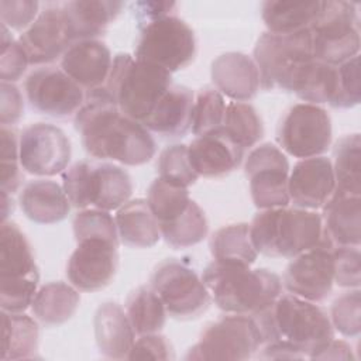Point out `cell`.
<instances>
[{
    "instance_id": "9a60e30c",
    "label": "cell",
    "mask_w": 361,
    "mask_h": 361,
    "mask_svg": "<svg viewBox=\"0 0 361 361\" xmlns=\"http://www.w3.org/2000/svg\"><path fill=\"white\" fill-rule=\"evenodd\" d=\"M21 168L37 176H54L68 168L71 142L66 134L49 123L25 127L18 140Z\"/></svg>"
},
{
    "instance_id": "e0dca14e",
    "label": "cell",
    "mask_w": 361,
    "mask_h": 361,
    "mask_svg": "<svg viewBox=\"0 0 361 361\" xmlns=\"http://www.w3.org/2000/svg\"><path fill=\"white\" fill-rule=\"evenodd\" d=\"M75 41L62 4L45 7L18 38L30 65L51 63L62 58Z\"/></svg>"
},
{
    "instance_id": "277c9868",
    "label": "cell",
    "mask_w": 361,
    "mask_h": 361,
    "mask_svg": "<svg viewBox=\"0 0 361 361\" xmlns=\"http://www.w3.org/2000/svg\"><path fill=\"white\" fill-rule=\"evenodd\" d=\"M248 231L257 252L274 258L292 259L327 240L322 216L300 207L261 210L248 224Z\"/></svg>"
},
{
    "instance_id": "8fae6325",
    "label": "cell",
    "mask_w": 361,
    "mask_h": 361,
    "mask_svg": "<svg viewBox=\"0 0 361 361\" xmlns=\"http://www.w3.org/2000/svg\"><path fill=\"white\" fill-rule=\"evenodd\" d=\"M151 288L173 319L199 317L210 305V293L202 278L186 262L176 258H168L155 267Z\"/></svg>"
},
{
    "instance_id": "f6af8a7d",
    "label": "cell",
    "mask_w": 361,
    "mask_h": 361,
    "mask_svg": "<svg viewBox=\"0 0 361 361\" xmlns=\"http://www.w3.org/2000/svg\"><path fill=\"white\" fill-rule=\"evenodd\" d=\"M1 190L7 193H14L23 180L18 140L16 130L8 126H1Z\"/></svg>"
},
{
    "instance_id": "f546056e",
    "label": "cell",
    "mask_w": 361,
    "mask_h": 361,
    "mask_svg": "<svg viewBox=\"0 0 361 361\" xmlns=\"http://www.w3.org/2000/svg\"><path fill=\"white\" fill-rule=\"evenodd\" d=\"M322 1H293V0H268L262 3L261 17L274 34H295L309 30L314 23Z\"/></svg>"
},
{
    "instance_id": "681fc988",
    "label": "cell",
    "mask_w": 361,
    "mask_h": 361,
    "mask_svg": "<svg viewBox=\"0 0 361 361\" xmlns=\"http://www.w3.org/2000/svg\"><path fill=\"white\" fill-rule=\"evenodd\" d=\"M173 350L166 337L152 333L140 336L128 354V360H171Z\"/></svg>"
},
{
    "instance_id": "9c48e42d",
    "label": "cell",
    "mask_w": 361,
    "mask_h": 361,
    "mask_svg": "<svg viewBox=\"0 0 361 361\" xmlns=\"http://www.w3.org/2000/svg\"><path fill=\"white\" fill-rule=\"evenodd\" d=\"M196 56L193 30L175 14L140 25L134 58L169 73L186 68Z\"/></svg>"
},
{
    "instance_id": "5b68a950",
    "label": "cell",
    "mask_w": 361,
    "mask_h": 361,
    "mask_svg": "<svg viewBox=\"0 0 361 361\" xmlns=\"http://www.w3.org/2000/svg\"><path fill=\"white\" fill-rule=\"evenodd\" d=\"M172 86L171 73L159 66L141 62L130 54H117L106 80V90L120 111L142 123Z\"/></svg>"
},
{
    "instance_id": "8992f818",
    "label": "cell",
    "mask_w": 361,
    "mask_h": 361,
    "mask_svg": "<svg viewBox=\"0 0 361 361\" xmlns=\"http://www.w3.org/2000/svg\"><path fill=\"white\" fill-rule=\"evenodd\" d=\"M63 189L76 209L93 206L117 210L133 195V180L126 169L110 162L79 161L63 175Z\"/></svg>"
},
{
    "instance_id": "30bf717a",
    "label": "cell",
    "mask_w": 361,
    "mask_h": 361,
    "mask_svg": "<svg viewBox=\"0 0 361 361\" xmlns=\"http://www.w3.org/2000/svg\"><path fill=\"white\" fill-rule=\"evenodd\" d=\"M261 344L262 334L255 317L231 313L206 324L185 358L243 361L251 358Z\"/></svg>"
},
{
    "instance_id": "d4e9b609",
    "label": "cell",
    "mask_w": 361,
    "mask_h": 361,
    "mask_svg": "<svg viewBox=\"0 0 361 361\" xmlns=\"http://www.w3.org/2000/svg\"><path fill=\"white\" fill-rule=\"evenodd\" d=\"M18 202L24 214L38 224H55L65 220L71 202L63 188L49 179L28 182L20 192Z\"/></svg>"
},
{
    "instance_id": "4dcf8cb0",
    "label": "cell",
    "mask_w": 361,
    "mask_h": 361,
    "mask_svg": "<svg viewBox=\"0 0 361 361\" xmlns=\"http://www.w3.org/2000/svg\"><path fill=\"white\" fill-rule=\"evenodd\" d=\"M80 302L78 289L65 282H48L41 286L31 303L32 314L47 326H58L68 322Z\"/></svg>"
},
{
    "instance_id": "603a6c76",
    "label": "cell",
    "mask_w": 361,
    "mask_h": 361,
    "mask_svg": "<svg viewBox=\"0 0 361 361\" xmlns=\"http://www.w3.org/2000/svg\"><path fill=\"white\" fill-rule=\"evenodd\" d=\"M323 209V231L333 247H360L361 195L336 190Z\"/></svg>"
},
{
    "instance_id": "83f0119b",
    "label": "cell",
    "mask_w": 361,
    "mask_h": 361,
    "mask_svg": "<svg viewBox=\"0 0 361 361\" xmlns=\"http://www.w3.org/2000/svg\"><path fill=\"white\" fill-rule=\"evenodd\" d=\"M123 7V1L111 0H75L62 4L76 41L96 39L116 20Z\"/></svg>"
},
{
    "instance_id": "2e32d148",
    "label": "cell",
    "mask_w": 361,
    "mask_h": 361,
    "mask_svg": "<svg viewBox=\"0 0 361 361\" xmlns=\"http://www.w3.org/2000/svg\"><path fill=\"white\" fill-rule=\"evenodd\" d=\"M334 283L333 245L329 240L292 258L283 274L285 289L298 298L317 303L324 300Z\"/></svg>"
},
{
    "instance_id": "db71d44e",
    "label": "cell",
    "mask_w": 361,
    "mask_h": 361,
    "mask_svg": "<svg viewBox=\"0 0 361 361\" xmlns=\"http://www.w3.org/2000/svg\"><path fill=\"white\" fill-rule=\"evenodd\" d=\"M13 207L14 206H13V200H11L10 193L1 190V217H3L1 221H7V216L13 212Z\"/></svg>"
},
{
    "instance_id": "7402d4cb",
    "label": "cell",
    "mask_w": 361,
    "mask_h": 361,
    "mask_svg": "<svg viewBox=\"0 0 361 361\" xmlns=\"http://www.w3.org/2000/svg\"><path fill=\"white\" fill-rule=\"evenodd\" d=\"M214 87L233 102H248L259 90V73L252 58L241 52H226L212 62Z\"/></svg>"
},
{
    "instance_id": "60d3db41",
    "label": "cell",
    "mask_w": 361,
    "mask_h": 361,
    "mask_svg": "<svg viewBox=\"0 0 361 361\" xmlns=\"http://www.w3.org/2000/svg\"><path fill=\"white\" fill-rule=\"evenodd\" d=\"M73 235L76 243L82 240L96 238L106 240L118 245V231L116 220L106 210L82 209L73 217Z\"/></svg>"
},
{
    "instance_id": "484cf974",
    "label": "cell",
    "mask_w": 361,
    "mask_h": 361,
    "mask_svg": "<svg viewBox=\"0 0 361 361\" xmlns=\"http://www.w3.org/2000/svg\"><path fill=\"white\" fill-rule=\"evenodd\" d=\"M94 337L99 351L111 360L128 358L135 333L126 312L114 302L102 303L94 313Z\"/></svg>"
},
{
    "instance_id": "8d00e7d4",
    "label": "cell",
    "mask_w": 361,
    "mask_h": 361,
    "mask_svg": "<svg viewBox=\"0 0 361 361\" xmlns=\"http://www.w3.org/2000/svg\"><path fill=\"white\" fill-rule=\"evenodd\" d=\"M223 130L243 149L255 145L264 135V124L252 104L247 102L226 103Z\"/></svg>"
},
{
    "instance_id": "f5cc1de1",
    "label": "cell",
    "mask_w": 361,
    "mask_h": 361,
    "mask_svg": "<svg viewBox=\"0 0 361 361\" xmlns=\"http://www.w3.org/2000/svg\"><path fill=\"white\" fill-rule=\"evenodd\" d=\"M309 358L312 360H343L348 361L353 360V351L350 344L341 340H330L322 348L314 351Z\"/></svg>"
},
{
    "instance_id": "74e56055",
    "label": "cell",
    "mask_w": 361,
    "mask_h": 361,
    "mask_svg": "<svg viewBox=\"0 0 361 361\" xmlns=\"http://www.w3.org/2000/svg\"><path fill=\"white\" fill-rule=\"evenodd\" d=\"M336 86V66L310 61L293 83L292 93L306 103H330Z\"/></svg>"
},
{
    "instance_id": "7bdbcfd3",
    "label": "cell",
    "mask_w": 361,
    "mask_h": 361,
    "mask_svg": "<svg viewBox=\"0 0 361 361\" xmlns=\"http://www.w3.org/2000/svg\"><path fill=\"white\" fill-rule=\"evenodd\" d=\"M360 99V56L355 55L336 66V86L329 104L336 109H350L357 106Z\"/></svg>"
},
{
    "instance_id": "ac0fdd59",
    "label": "cell",
    "mask_w": 361,
    "mask_h": 361,
    "mask_svg": "<svg viewBox=\"0 0 361 361\" xmlns=\"http://www.w3.org/2000/svg\"><path fill=\"white\" fill-rule=\"evenodd\" d=\"M117 244L106 240L78 241L68 265L66 276L78 290L96 292L106 288L118 267Z\"/></svg>"
},
{
    "instance_id": "1f68e13d",
    "label": "cell",
    "mask_w": 361,
    "mask_h": 361,
    "mask_svg": "<svg viewBox=\"0 0 361 361\" xmlns=\"http://www.w3.org/2000/svg\"><path fill=\"white\" fill-rule=\"evenodd\" d=\"M38 324L24 313L1 312V360L31 358L38 348Z\"/></svg>"
},
{
    "instance_id": "bcb514c9",
    "label": "cell",
    "mask_w": 361,
    "mask_h": 361,
    "mask_svg": "<svg viewBox=\"0 0 361 361\" xmlns=\"http://www.w3.org/2000/svg\"><path fill=\"white\" fill-rule=\"evenodd\" d=\"M30 65L28 58L18 41H16L8 28L1 24V51H0V78L1 82L13 83L18 80Z\"/></svg>"
},
{
    "instance_id": "7c38bea8",
    "label": "cell",
    "mask_w": 361,
    "mask_h": 361,
    "mask_svg": "<svg viewBox=\"0 0 361 361\" xmlns=\"http://www.w3.org/2000/svg\"><path fill=\"white\" fill-rule=\"evenodd\" d=\"M276 140L295 158H312L326 152L331 144V120L319 104H293L282 117Z\"/></svg>"
},
{
    "instance_id": "f1b7e54d",
    "label": "cell",
    "mask_w": 361,
    "mask_h": 361,
    "mask_svg": "<svg viewBox=\"0 0 361 361\" xmlns=\"http://www.w3.org/2000/svg\"><path fill=\"white\" fill-rule=\"evenodd\" d=\"M120 241L133 248H149L161 238L158 220L152 214L147 199L128 200L116 213Z\"/></svg>"
},
{
    "instance_id": "e575fe53",
    "label": "cell",
    "mask_w": 361,
    "mask_h": 361,
    "mask_svg": "<svg viewBox=\"0 0 361 361\" xmlns=\"http://www.w3.org/2000/svg\"><path fill=\"white\" fill-rule=\"evenodd\" d=\"M336 190L361 195V138L360 134L341 137L333 149Z\"/></svg>"
},
{
    "instance_id": "c3c4849f",
    "label": "cell",
    "mask_w": 361,
    "mask_h": 361,
    "mask_svg": "<svg viewBox=\"0 0 361 361\" xmlns=\"http://www.w3.org/2000/svg\"><path fill=\"white\" fill-rule=\"evenodd\" d=\"M39 3L35 0H1L0 18L8 30H27L38 17Z\"/></svg>"
},
{
    "instance_id": "52a82bcc",
    "label": "cell",
    "mask_w": 361,
    "mask_h": 361,
    "mask_svg": "<svg viewBox=\"0 0 361 361\" xmlns=\"http://www.w3.org/2000/svg\"><path fill=\"white\" fill-rule=\"evenodd\" d=\"M252 59L262 90L290 92L300 71L314 59L310 30L295 34L264 32L257 39Z\"/></svg>"
},
{
    "instance_id": "b9f144b4",
    "label": "cell",
    "mask_w": 361,
    "mask_h": 361,
    "mask_svg": "<svg viewBox=\"0 0 361 361\" xmlns=\"http://www.w3.org/2000/svg\"><path fill=\"white\" fill-rule=\"evenodd\" d=\"M157 168L159 178L185 188L193 185L199 178L189 161L188 147L183 144H172L164 148L158 157Z\"/></svg>"
},
{
    "instance_id": "f35d334b",
    "label": "cell",
    "mask_w": 361,
    "mask_h": 361,
    "mask_svg": "<svg viewBox=\"0 0 361 361\" xmlns=\"http://www.w3.org/2000/svg\"><path fill=\"white\" fill-rule=\"evenodd\" d=\"M189 190L185 186L157 178L148 188L147 202L158 220V224L172 221L178 217L190 203Z\"/></svg>"
},
{
    "instance_id": "f907efd6",
    "label": "cell",
    "mask_w": 361,
    "mask_h": 361,
    "mask_svg": "<svg viewBox=\"0 0 361 361\" xmlns=\"http://www.w3.org/2000/svg\"><path fill=\"white\" fill-rule=\"evenodd\" d=\"M24 114L23 94L13 83L1 82L0 123L1 126H13L20 121Z\"/></svg>"
},
{
    "instance_id": "5bb4252c",
    "label": "cell",
    "mask_w": 361,
    "mask_h": 361,
    "mask_svg": "<svg viewBox=\"0 0 361 361\" xmlns=\"http://www.w3.org/2000/svg\"><path fill=\"white\" fill-rule=\"evenodd\" d=\"M24 92L31 109L55 118L76 114L86 97L83 89L55 66L32 71L24 82Z\"/></svg>"
},
{
    "instance_id": "7a4b0ae2",
    "label": "cell",
    "mask_w": 361,
    "mask_h": 361,
    "mask_svg": "<svg viewBox=\"0 0 361 361\" xmlns=\"http://www.w3.org/2000/svg\"><path fill=\"white\" fill-rule=\"evenodd\" d=\"M264 343H282L303 358L334 338L327 313L316 303L295 295H279L264 312L254 314Z\"/></svg>"
},
{
    "instance_id": "3957f363",
    "label": "cell",
    "mask_w": 361,
    "mask_h": 361,
    "mask_svg": "<svg viewBox=\"0 0 361 361\" xmlns=\"http://www.w3.org/2000/svg\"><path fill=\"white\" fill-rule=\"evenodd\" d=\"M214 305L226 313L258 314L268 309L281 295V278L265 268L223 264L213 259L203 274Z\"/></svg>"
},
{
    "instance_id": "4316f807",
    "label": "cell",
    "mask_w": 361,
    "mask_h": 361,
    "mask_svg": "<svg viewBox=\"0 0 361 361\" xmlns=\"http://www.w3.org/2000/svg\"><path fill=\"white\" fill-rule=\"evenodd\" d=\"M39 281L31 245L13 221L0 227V282Z\"/></svg>"
},
{
    "instance_id": "ba28073f",
    "label": "cell",
    "mask_w": 361,
    "mask_h": 361,
    "mask_svg": "<svg viewBox=\"0 0 361 361\" xmlns=\"http://www.w3.org/2000/svg\"><path fill=\"white\" fill-rule=\"evenodd\" d=\"M309 30L316 61L337 66L358 55L357 3L344 0L322 1V8Z\"/></svg>"
},
{
    "instance_id": "836d02e7",
    "label": "cell",
    "mask_w": 361,
    "mask_h": 361,
    "mask_svg": "<svg viewBox=\"0 0 361 361\" xmlns=\"http://www.w3.org/2000/svg\"><path fill=\"white\" fill-rule=\"evenodd\" d=\"M126 314L138 336L159 333L166 322V309L151 286H138L128 295Z\"/></svg>"
},
{
    "instance_id": "ee69618b",
    "label": "cell",
    "mask_w": 361,
    "mask_h": 361,
    "mask_svg": "<svg viewBox=\"0 0 361 361\" xmlns=\"http://www.w3.org/2000/svg\"><path fill=\"white\" fill-rule=\"evenodd\" d=\"M333 329L345 337H358L361 331V295L360 289L340 295L330 307Z\"/></svg>"
},
{
    "instance_id": "816d5d0a",
    "label": "cell",
    "mask_w": 361,
    "mask_h": 361,
    "mask_svg": "<svg viewBox=\"0 0 361 361\" xmlns=\"http://www.w3.org/2000/svg\"><path fill=\"white\" fill-rule=\"evenodd\" d=\"M176 8V3L173 1H135L133 4L134 17L138 21V27L166 16H172Z\"/></svg>"
},
{
    "instance_id": "cb8c5ba5",
    "label": "cell",
    "mask_w": 361,
    "mask_h": 361,
    "mask_svg": "<svg viewBox=\"0 0 361 361\" xmlns=\"http://www.w3.org/2000/svg\"><path fill=\"white\" fill-rule=\"evenodd\" d=\"M193 103L195 94L189 87L172 85L141 124L165 138L182 137L192 128Z\"/></svg>"
},
{
    "instance_id": "44dd1931",
    "label": "cell",
    "mask_w": 361,
    "mask_h": 361,
    "mask_svg": "<svg viewBox=\"0 0 361 361\" xmlns=\"http://www.w3.org/2000/svg\"><path fill=\"white\" fill-rule=\"evenodd\" d=\"M111 63L110 49L99 39L75 41L61 58V69L87 92L106 85Z\"/></svg>"
},
{
    "instance_id": "d590c367",
    "label": "cell",
    "mask_w": 361,
    "mask_h": 361,
    "mask_svg": "<svg viewBox=\"0 0 361 361\" xmlns=\"http://www.w3.org/2000/svg\"><path fill=\"white\" fill-rule=\"evenodd\" d=\"M161 237L172 248H188L207 235L209 224L202 207L190 200L188 207L172 221L159 224Z\"/></svg>"
},
{
    "instance_id": "ffe728a7",
    "label": "cell",
    "mask_w": 361,
    "mask_h": 361,
    "mask_svg": "<svg viewBox=\"0 0 361 361\" xmlns=\"http://www.w3.org/2000/svg\"><path fill=\"white\" fill-rule=\"evenodd\" d=\"M188 154L199 176L220 178L240 166L244 149L220 127L192 140Z\"/></svg>"
},
{
    "instance_id": "6da1fadb",
    "label": "cell",
    "mask_w": 361,
    "mask_h": 361,
    "mask_svg": "<svg viewBox=\"0 0 361 361\" xmlns=\"http://www.w3.org/2000/svg\"><path fill=\"white\" fill-rule=\"evenodd\" d=\"M75 128L85 151L97 159L137 166L149 162L157 152L151 133L124 116L104 86L86 93L75 114Z\"/></svg>"
},
{
    "instance_id": "4fadbf2b",
    "label": "cell",
    "mask_w": 361,
    "mask_h": 361,
    "mask_svg": "<svg viewBox=\"0 0 361 361\" xmlns=\"http://www.w3.org/2000/svg\"><path fill=\"white\" fill-rule=\"evenodd\" d=\"M244 172L250 183L252 203L259 210L286 207L289 200L286 155L271 142L255 147L245 158Z\"/></svg>"
},
{
    "instance_id": "7dc6e473",
    "label": "cell",
    "mask_w": 361,
    "mask_h": 361,
    "mask_svg": "<svg viewBox=\"0 0 361 361\" xmlns=\"http://www.w3.org/2000/svg\"><path fill=\"white\" fill-rule=\"evenodd\" d=\"M334 282L343 288H360L361 254L358 247H333Z\"/></svg>"
},
{
    "instance_id": "d6986e66",
    "label": "cell",
    "mask_w": 361,
    "mask_h": 361,
    "mask_svg": "<svg viewBox=\"0 0 361 361\" xmlns=\"http://www.w3.org/2000/svg\"><path fill=\"white\" fill-rule=\"evenodd\" d=\"M336 189L331 161L323 155L300 159L288 176V193L293 207L322 209Z\"/></svg>"
},
{
    "instance_id": "d6a6232c",
    "label": "cell",
    "mask_w": 361,
    "mask_h": 361,
    "mask_svg": "<svg viewBox=\"0 0 361 361\" xmlns=\"http://www.w3.org/2000/svg\"><path fill=\"white\" fill-rule=\"evenodd\" d=\"M209 248L214 261L223 264L251 267L258 255L247 223H234L216 230L210 237Z\"/></svg>"
},
{
    "instance_id": "ab89813d",
    "label": "cell",
    "mask_w": 361,
    "mask_h": 361,
    "mask_svg": "<svg viewBox=\"0 0 361 361\" xmlns=\"http://www.w3.org/2000/svg\"><path fill=\"white\" fill-rule=\"evenodd\" d=\"M226 102L223 94L216 89L206 86L195 97L192 111V133L202 135L223 126Z\"/></svg>"
}]
</instances>
